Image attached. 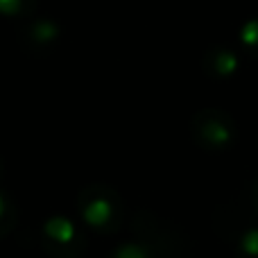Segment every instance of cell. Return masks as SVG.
Segmentation results:
<instances>
[{
	"label": "cell",
	"instance_id": "cell-1",
	"mask_svg": "<svg viewBox=\"0 0 258 258\" xmlns=\"http://www.w3.org/2000/svg\"><path fill=\"white\" fill-rule=\"evenodd\" d=\"M77 213L95 233H113L122 224V200L113 188L91 183L77 192Z\"/></svg>",
	"mask_w": 258,
	"mask_h": 258
},
{
	"label": "cell",
	"instance_id": "cell-2",
	"mask_svg": "<svg viewBox=\"0 0 258 258\" xmlns=\"http://www.w3.org/2000/svg\"><path fill=\"white\" fill-rule=\"evenodd\" d=\"M39 240L50 258H82L89 247L84 233L61 215L45 220V224L41 227Z\"/></svg>",
	"mask_w": 258,
	"mask_h": 258
},
{
	"label": "cell",
	"instance_id": "cell-3",
	"mask_svg": "<svg viewBox=\"0 0 258 258\" xmlns=\"http://www.w3.org/2000/svg\"><path fill=\"white\" fill-rule=\"evenodd\" d=\"M59 41V25L50 18H27L21 25V43L30 52H45Z\"/></svg>",
	"mask_w": 258,
	"mask_h": 258
},
{
	"label": "cell",
	"instance_id": "cell-4",
	"mask_svg": "<svg viewBox=\"0 0 258 258\" xmlns=\"http://www.w3.org/2000/svg\"><path fill=\"white\" fill-rule=\"evenodd\" d=\"M36 0H0V16L9 21H27L34 16Z\"/></svg>",
	"mask_w": 258,
	"mask_h": 258
},
{
	"label": "cell",
	"instance_id": "cell-5",
	"mask_svg": "<svg viewBox=\"0 0 258 258\" xmlns=\"http://www.w3.org/2000/svg\"><path fill=\"white\" fill-rule=\"evenodd\" d=\"M16 215H18L16 204L0 190V240L16 227Z\"/></svg>",
	"mask_w": 258,
	"mask_h": 258
},
{
	"label": "cell",
	"instance_id": "cell-6",
	"mask_svg": "<svg viewBox=\"0 0 258 258\" xmlns=\"http://www.w3.org/2000/svg\"><path fill=\"white\" fill-rule=\"evenodd\" d=\"M109 258H147L145 256V251L143 249H138V247H134V245H125V247H120V249H116Z\"/></svg>",
	"mask_w": 258,
	"mask_h": 258
},
{
	"label": "cell",
	"instance_id": "cell-7",
	"mask_svg": "<svg viewBox=\"0 0 258 258\" xmlns=\"http://www.w3.org/2000/svg\"><path fill=\"white\" fill-rule=\"evenodd\" d=\"M0 174H3V159H0Z\"/></svg>",
	"mask_w": 258,
	"mask_h": 258
}]
</instances>
